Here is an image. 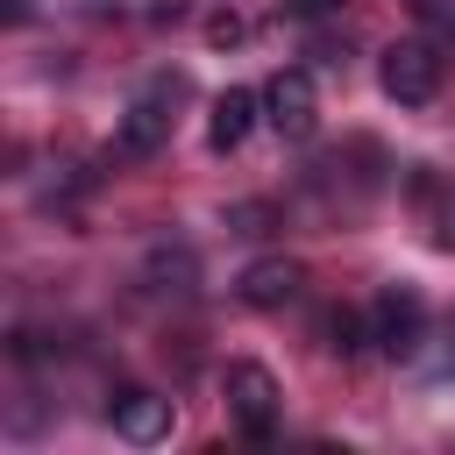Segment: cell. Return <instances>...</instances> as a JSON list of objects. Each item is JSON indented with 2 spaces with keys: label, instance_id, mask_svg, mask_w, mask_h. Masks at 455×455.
I'll return each mask as SVG.
<instances>
[{
  "label": "cell",
  "instance_id": "6da1fadb",
  "mask_svg": "<svg viewBox=\"0 0 455 455\" xmlns=\"http://www.w3.org/2000/svg\"><path fill=\"white\" fill-rule=\"evenodd\" d=\"M220 398H228V419H235L249 441H270V427H277V377H270L263 363H228Z\"/></svg>",
  "mask_w": 455,
  "mask_h": 455
},
{
  "label": "cell",
  "instance_id": "7a4b0ae2",
  "mask_svg": "<svg viewBox=\"0 0 455 455\" xmlns=\"http://www.w3.org/2000/svg\"><path fill=\"white\" fill-rule=\"evenodd\" d=\"M419 334H427V299H419L412 284H384L377 306H370V341H377L391 363H405V355L419 348Z\"/></svg>",
  "mask_w": 455,
  "mask_h": 455
},
{
  "label": "cell",
  "instance_id": "3957f363",
  "mask_svg": "<svg viewBox=\"0 0 455 455\" xmlns=\"http://www.w3.org/2000/svg\"><path fill=\"white\" fill-rule=\"evenodd\" d=\"M263 121L284 135V142H306L320 128V92H313V71H277L263 85Z\"/></svg>",
  "mask_w": 455,
  "mask_h": 455
},
{
  "label": "cell",
  "instance_id": "277c9868",
  "mask_svg": "<svg viewBox=\"0 0 455 455\" xmlns=\"http://www.w3.org/2000/svg\"><path fill=\"white\" fill-rule=\"evenodd\" d=\"M384 92H391L398 107H427V100L441 92V57H434L427 43H391V50H384Z\"/></svg>",
  "mask_w": 455,
  "mask_h": 455
},
{
  "label": "cell",
  "instance_id": "5b68a950",
  "mask_svg": "<svg viewBox=\"0 0 455 455\" xmlns=\"http://www.w3.org/2000/svg\"><path fill=\"white\" fill-rule=\"evenodd\" d=\"M299 284H306V270H299L291 256H263V263H249V270L235 277V299L256 306V313H277V306L299 299Z\"/></svg>",
  "mask_w": 455,
  "mask_h": 455
},
{
  "label": "cell",
  "instance_id": "8992f818",
  "mask_svg": "<svg viewBox=\"0 0 455 455\" xmlns=\"http://www.w3.org/2000/svg\"><path fill=\"white\" fill-rule=\"evenodd\" d=\"M114 434L135 441V448L164 441V434H171V398H156V391H121V398H114Z\"/></svg>",
  "mask_w": 455,
  "mask_h": 455
},
{
  "label": "cell",
  "instance_id": "52a82bcc",
  "mask_svg": "<svg viewBox=\"0 0 455 455\" xmlns=\"http://www.w3.org/2000/svg\"><path fill=\"white\" fill-rule=\"evenodd\" d=\"M256 114H263V100H256L249 85H228V92L213 100V114H206V142H213V149H242L249 128H256Z\"/></svg>",
  "mask_w": 455,
  "mask_h": 455
},
{
  "label": "cell",
  "instance_id": "ba28073f",
  "mask_svg": "<svg viewBox=\"0 0 455 455\" xmlns=\"http://www.w3.org/2000/svg\"><path fill=\"white\" fill-rule=\"evenodd\" d=\"M164 135H171V114H164L156 100H135V107L121 114V128H114V149H121V156H156Z\"/></svg>",
  "mask_w": 455,
  "mask_h": 455
},
{
  "label": "cell",
  "instance_id": "9c48e42d",
  "mask_svg": "<svg viewBox=\"0 0 455 455\" xmlns=\"http://www.w3.org/2000/svg\"><path fill=\"white\" fill-rule=\"evenodd\" d=\"M320 348H327L334 363H355V355L370 348V320H363L355 306H327V320H320Z\"/></svg>",
  "mask_w": 455,
  "mask_h": 455
},
{
  "label": "cell",
  "instance_id": "30bf717a",
  "mask_svg": "<svg viewBox=\"0 0 455 455\" xmlns=\"http://www.w3.org/2000/svg\"><path fill=\"white\" fill-rule=\"evenodd\" d=\"M206 43H213V50H235V43H242V14H213V21H206Z\"/></svg>",
  "mask_w": 455,
  "mask_h": 455
},
{
  "label": "cell",
  "instance_id": "8fae6325",
  "mask_svg": "<svg viewBox=\"0 0 455 455\" xmlns=\"http://www.w3.org/2000/svg\"><path fill=\"white\" fill-rule=\"evenodd\" d=\"M228 228H235V235H263V228H270V206H235Z\"/></svg>",
  "mask_w": 455,
  "mask_h": 455
},
{
  "label": "cell",
  "instance_id": "7c38bea8",
  "mask_svg": "<svg viewBox=\"0 0 455 455\" xmlns=\"http://www.w3.org/2000/svg\"><path fill=\"white\" fill-rule=\"evenodd\" d=\"M341 0H284V14H299V21H313V14H334Z\"/></svg>",
  "mask_w": 455,
  "mask_h": 455
},
{
  "label": "cell",
  "instance_id": "4fadbf2b",
  "mask_svg": "<svg viewBox=\"0 0 455 455\" xmlns=\"http://www.w3.org/2000/svg\"><path fill=\"white\" fill-rule=\"evenodd\" d=\"M405 7H412V14H419V21H434V14H441V7H448V0H405Z\"/></svg>",
  "mask_w": 455,
  "mask_h": 455
}]
</instances>
